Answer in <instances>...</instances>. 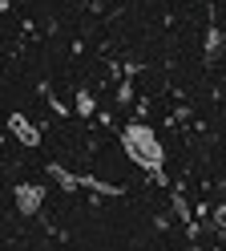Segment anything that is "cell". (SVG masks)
Wrapping results in <instances>:
<instances>
[{"label": "cell", "mask_w": 226, "mask_h": 251, "mask_svg": "<svg viewBox=\"0 0 226 251\" xmlns=\"http://www.w3.org/2000/svg\"><path fill=\"white\" fill-rule=\"evenodd\" d=\"M121 150L129 162H137L141 170H150L154 182L166 186V150H161V138L154 126L145 122H125L121 126Z\"/></svg>", "instance_id": "6da1fadb"}, {"label": "cell", "mask_w": 226, "mask_h": 251, "mask_svg": "<svg viewBox=\"0 0 226 251\" xmlns=\"http://www.w3.org/2000/svg\"><path fill=\"white\" fill-rule=\"evenodd\" d=\"M48 178H53L61 191H97V195H121V186H113L105 178H93V175H73L65 170L61 162H48Z\"/></svg>", "instance_id": "7a4b0ae2"}, {"label": "cell", "mask_w": 226, "mask_h": 251, "mask_svg": "<svg viewBox=\"0 0 226 251\" xmlns=\"http://www.w3.org/2000/svg\"><path fill=\"white\" fill-rule=\"evenodd\" d=\"M12 195H16V211L28 219V215H37V211H41V202H45V186H37V182H21Z\"/></svg>", "instance_id": "3957f363"}, {"label": "cell", "mask_w": 226, "mask_h": 251, "mask_svg": "<svg viewBox=\"0 0 226 251\" xmlns=\"http://www.w3.org/2000/svg\"><path fill=\"white\" fill-rule=\"evenodd\" d=\"M8 130H12L16 138H21L24 146H41V134L32 130V122H28L24 114H12V118H8Z\"/></svg>", "instance_id": "277c9868"}, {"label": "cell", "mask_w": 226, "mask_h": 251, "mask_svg": "<svg viewBox=\"0 0 226 251\" xmlns=\"http://www.w3.org/2000/svg\"><path fill=\"white\" fill-rule=\"evenodd\" d=\"M206 61H210V65H218V61H222V28L218 25L206 33Z\"/></svg>", "instance_id": "5b68a950"}, {"label": "cell", "mask_w": 226, "mask_h": 251, "mask_svg": "<svg viewBox=\"0 0 226 251\" xmlns=\"http://www.w3.org/2000/svg\"><path fill=\"white\" fill-rule=\"evenodd\" d=\"M93 109H97V105H93V93H85V89H81V93H77V114H81V118H89Z\"/></svg>", "instance_id": "8992f818"}]
</instances>
